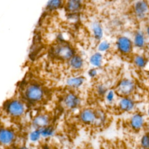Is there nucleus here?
<instances>
[{
	"mask_svg": "<svg viewBox=\"0 0 149 149\" xmlns=\"http://www.w3.org/2000/svg\"><path fill=\"white\" fill-rule=\"evenodd\" d=\"M81 5V0H68L66 7L69 12H76L80 9Z\"/></svg>",
	"mask_w": 149,
	"mask_h": 149,
	"instance_id": "nucleus-19",
	"label": "nucleus"
},
{
	"mask_svg": "<svg viewBox=\"0 0 149 149\" xmlns=\"http://www.w3.org/2000/svg\"><path fill=\"white\" fill-rule=\"evenodd\" d=\"M146 32H147V35L148 36V37H149V26L147 27V29H146Z\"/></svg>",
	"mask_w": 149,
	"mask_h": 149,
	"instance_id": "nucleus-29",
	"label": "nucleus"
},
{
	"mask_svg": "<svg viewBox=\"0 0 149 149\" xmlns=\"http://www.w3.org/2000/svg\"><path fill=\"white\" fill-rule=\"evenodd\" d=\"M111 48L110 44L107 41H103L101 42L98 45V50L100 52H107Z\"/></svg>",
	"mask_w": 149,
	"mask_h": 149,
	"instance_id": "nucleus-26",
	"label": "nucleus"
},
{
	"mask_svg": "<svg viewBox=\"0 0 149 149\" xmlns=\"http://www.w3.org/2000/svg\"><path fill=\"white\" fill-rule=\"evenodd\" d=\"M20 149H28V148L27 147H22Z\"/></svg>",
	"mask_w": 149,
	"mask_h": 149,
	"instance_id": "nucleus-31",
	"label": "nucleus"
},
{
	"mask_svg": "<svg viewBox=\"0 0 149 149\" xmlns=\"http://www.w3.org/2000/svg\"><path fill=\"white\" fill-rule=\"evenodd\" d=\"M98 73L97 68H91L88 71V76L92 79L95 78L98 76Z\"/></svg>",
	"mask_w": 149,
	"mask_h": 149,
	"instance_id": "nucleus-28",
	"label": "nucleus"
},
{
	"mask_svg": "<svg viewBox=\"0 0 149 149\" xmlns=\"http://www.w3.org/2000/svg\"><path fill=\"white\" fill-rule=\"evenodd\" d=\"M62 4V0H49L47 5L48 10H54L59 8Z\"/></svg>",
	"mask_w": 149,
	"mask_h": 149,
	"instance_id": "nucleus-24",
	"label": "nucleus"
},
{
	"mask_svg": "<svg viewBox=\"0 0 149 149\" xmlns=\"http://www.w3.org/2000/svg\"><path fill=\"white\" fill-rule=\"evenodd\" d=\"M41 136V135L40 130L39 129L36 130L31 132V133L30 134V139L32 141H36L40 138Z\"/></svg>",
	"mask_w": 149,
	"mask_h": 149,
	"instance_id": "nucleus-27",
	"label": "nucleus"
},
{
	"mask_svg": "<svg viewBox=\"0 0 149 149\" xmlns=\"http://www.w3.org/2000/svg\"><path fill=\"white\" fill-rule=\"evenodd\" d=\"M51 52L54 57L61 60H69L74 55L73 48L65 42H59L54 45Z\"/></svg>",
	"mask_w": 149,
	"mask_h": 149,
	"instance_id": "nucleus-2",
	"label": "nucleus"
},
{
	"mask_svg": "<svg viewBox=\"0 0 149 149\" xmlns=\"http://www.w3.org/2000/svg\"><path fill=\"white\" fill-rule=\"evenodd\" d=\"M133 41L127 37L120 36L116 41L117 51L122 55H128L132 52L133 48Z\"/></svg>",
	"mask_w": 149,
	"mask_h": 149,
	"instance_id": "nucleus-6",
	"label": "nucleus"
},
{
	"mask_svg": "<svg viewBox=\"0 0 149 149\" xmlns=\"http://www.w3.org/2000/svg\"><path fill=\"white\" fill-rule=\"evenodd\" d=\"M95 109L91 108L83 109L80 113V119L81 122L86 125H94L95 120Z\"/></svg>",
	"mask_w": 149,
	"mask_h": 149,
	"instance_id": "nucleus-9",
	"label": "nucleus"
},
{
	"mask_svg": "<svg viewBox=\"0 0 149 149\" xmlns=\"http://www.w3.org/2000/svg\"><path fill=\"white\" fill-rule=\"evenodd\" d=\"M108 90L107 86L104 83H99L95 87V92L100 97H104Z\"/></svg>",
	"mask_w": 149,
	"mask_h": 149,
	"instance_id": "nucleus-23",
	"label": "nucleus"
},
{
	"mask_svg": "<svg viewBox=\"0 0 149 149\" xmlns=\"http://www.w3.org/2000/svg\"><path fill=\"white\" fill-rule=\"evenodd\" d=\"M146 124V118L143 113L140 112H133L128 120L129 128L134 132L141 130Z\"/></svg>",
	"mask_w": 149,
	"mask_h": 149,
	"instance_id": "nucleus-5",
	"label": "nucleus"
},
{
	"mask_svg": "<svg viewBox=\"0 0 149 149\" xmlns=\"http://www.w3.org/2000/svg\"><path fill=\"white\" fill-rule=\"evenodd\" d=\"M147 114L149 116V108H148L147 109Z\"/></svg>",
	"mask_w": 149,
	"mask_h": 149,
	"instance_id": "nucleus-30",
	"label": "nucleus"
},
{
	"mask_svg": "<svg viewBox=\"0 0 149 149\" xmlns=\"http://www.w3.org/2000/svg\"><path fill=\"white\" fill-rule=\"evenodd\" d=\"M136 102L132 96H122L117 100L116 107L121 112L132 113L134 112Z\"/></svg>",
	"mask_w": 149,
	"mask_h": 149,
	"instance_id": "nucleus-4",
	"label": "nucleus"
},
{
	"mask_svg": "<svg viewBox=\"0 0 149 149\" xmlns=\"http://www.w3.org/2000/svg\"><path fill=\"white\" fill-rule=\"evenodd\" d=\"M133 9L136 17L143 19L149 13V5L145 0H139L134 3Z\"/></svg>",
	"mask_w": 149,
	"mask_h": 149,
	"instance_id": "nucleus-8",
	"label": "nucleus"
},
{
	"mask_svg": "<svg viewBox=\"0 0 149 149\" xmlns=\"http://www.w3.org/2000/svg\"><path fill=\"white\" fill-rule=\"evenodd\" d=\"M92 31L94 38L97 40H100L103 36V30L101 25L98 22H95L92 24Z\"/></svg>",
	"mask_w": 149,
	"mask_h": 149,
	"instance_id": "nucleus-20",
	"label": "nucleus"
},
{
	"mask_svg": "<svg viewBox=\"0 0 149 149\" xmlns=\"http://www.w3.org/2000/svg\"><path fill=\"white\" fill-rule=\"evenodd\" d=\"M89 61L93 68H101L104 62V57L102 53L99 51L94 53L90 56Z\"/></svg>",
	"mask_w": 149,
	"mask_h": 149,
	"instance_id": "nucleus-13",
	"label": "nucleus"
},
{
	"mask_svg": "<svg viewBox=\"0 0 149 149\" xmlns=\"http://www.w3.org/2000/svg\"><path fill=\"white\" fill-rule=\"evenodd\" d=\"M132 62L137 68L142 69L147 66L148 61L145 56L141 54H136L133 56Z\"/></svg>",
	"mask_w": 149,
	"mask_h": 149,
	"instance_id": "nucleus-14",
	"label": "nucleus"
},
{
	"mask_svg": "<svg viewBox=\"0 0 149 149\" xmlns=\"http://www.w3.org/2000/svg\"><path fill=\"white\" fill-rule=\"evenodd\" d=\"M117 95L118 94L114 88H109L104 97L106 103L109 105H111L116 101L117 99Z\"/></svg>",
	"mask_w": 149,
	"mask_h": 149,
	"instance_id": "nucleus-21",
	"label": "nucleus"
},
{
	"mask_svg": "<svg viewBox=\"0 0 149 149\" xmlns=\"http://www.w3.org/2000/svg\"><path fill=\"white\" fill-rule=\"evenodd\" d=\"M39 130H40L41 136L44 137H49L52 136L54 133V130L51 127H48V126L40 128Z\"/></svg>",
	"mask_w": 149,
	"mask_h": 149,
	"instance_id": "nucleus-25",
	"label": "nucleus"
},
{
	"mask_svg": "<svg viewBox=\"0 0 149 149\" xmlns=\"http://www.w3.org/2000/svg\"><path fill=\"white\" fill-rule=\"evenodd\" d=\"M95 120L94 126L97 127H104L107 122L108 115L106 112L102 109H95Z\"/></svg>",
	"mask_w": 149,
	"mask_h": 149,
	"instance_id": "nucleus-10",
	"label": "nucleus"
},
{
	"mask_svg": "<svg viewBox=\"0 0 149 149\" xmlns=\"http://www.w3.org/2000/svg\"><path fill=\"white\" fill-rule=\"evenodd\" d=\"M119 97L132 96L136 89V84L130 77H123L119 79L114 88Z\"/></svg>",
	"mask_w": 149,
	"mask_h": 149,
	"instance_id": "nucleus-1",
	"label": "nucleus"
},
{
	"mask_svg": "<svg viewBox=\"0 0 149 149\" xmlns=\"http://www.w3.org/2000/svg\"><path fill=\"white\" fill-rule=\"evenodd\" d=\"M6 109L7 112L11 116L19 117L23 114L24 106L21 101L17 100H13L7 102Z\"/></svg>",
	"mask_w": 149,
	"mask_h": 149,
	"instance_id": "nucleus-7",
	"label": "nucleus"
},
{
	"mask_svg": "<svg viewBox=\"0 0 149 149\" xmlns=\"http://www.w3.org/2000/svg\"><path fill=\"white\" fill-rule=\"evenodd\" d=\"M15 139L14 133L10 129H0V143L2 144H9Z\"/></svg>",
	"mask_w": 149,
	"mask_h": 149,
	"instance_id": "nucleus-11",
	"label": "nucleus"
},
{
	"mask_svg": "<svg viewBox=\"0 0 149 149\" xmlns=\"http://www.w3.org/2000/svg\"><path fill=\"white\" fill-rule=\"evenodd\" d=\"M49 123V118L45 115H40L36 116L33 120L34 125L38 128L47 126Z\"/></svg>",
	"mask_w": 149,
	"mask_h": 149,
	"instance_id": "nucleus-17",
	"label": "nucleus"
},
{
	"mask_svg": "<svg viewBox=\"0 0 149 149\" xmlns=\"http://www.w3.org/2000/svg\"><path fill=\"white\" fill-rule=\"evenodd\" d=\"M139 144L141 149H149V131L145 132L141 135Z\"/></svg>",
	"mask_w": 149,
	"mask_h": 149,
	"instance_id": "nucleus-22",
	"label": "nucleus"
},
{
	"mask_svg": "<svg viewBox=\"0 0 149 149\" xmlns=\"http://www.w3.org/2000/svg\"><path fill=\"white\" fill-rule=\"evenodd\" d=\"M63 102L68 108L73 109L77 108L80 105V100L76 95L69 93L65 96Z\"/></svg>",
	"mask_w": 149,
	"mask_h": 149,
	"instance_id": "nucleus-12",
	"label": "nucleus"
},
{
	"mask_svg": "<svg viewBox=\"0 0 149 149\" xmlns=\"http://www.w3.org/2000/svg\"><path fill=\"white\" fill-rule=\"evenodd\" d=\"M24 95L26 98L32 102L41 101L44 97V91L41 86L37 84H30L25 89Z\"/></svg>",
	"mask_w": 149,
	"mask_h": 149,
	"instance_id": "nucleus-3",
	"label": "nucleus"
},
{
	"mask_svg": "<svg viewBox=\"0 0 149 149\" xmlns=\"http://www.w3.org/2000/svg\"><path fill=\"white\" fill-rule=\"evenodd\" d=\"M70 66L75 70H79L83 68L84 61L83 58L78 55H74L69 59Z\"/></svg>",
	"mask_w": 149,
	"mask_h": 149,
	"instance_id": "nucleus-16",
	"label": "nucleus"
},
{
	"mask_svg": "<svg viewBox=\"0 0 149 149\" xmlns=\"http://www.w3.org/2000/svg\"><path fill=\"white\" fill-rule=\"evenodd\" d=\"M84 80V77L81 76L70 77L67 80V84L73 88H78L83 85Z\"/></svg>",
	"mask_w": 149,
	"mask_h": 149,
	"instance_id": "nucleus-18",
	"label": "nucleus"
},
{
	"mask_svg": "<svg viewBox=\"0 0 149 149\" xmlns=\"http://www.w3.org/2000/svg\"><path fill=\"white\" fill-rule=\"evenodd\" d=\"M133 45L137 48H143L146 44V38L144 33L141 31H137L134 36Z\"/></svg>",
	"mask_w": 149,
	"mask_h": 149,
	"instance_id": "nucleus-15",
	"label": "nucleus"
}]
</instances>
